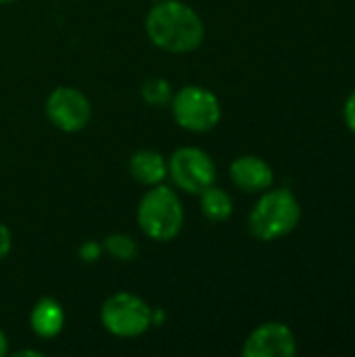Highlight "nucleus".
Wrapping results in <instances>:
<instances>
[{
  "label": "nucleus",
  "instance_id": "f257e3e1",
  "mask_svg": "<svg viewBox=\"0 0 355 357\" xmlns=\"http://www.w3.org/2000/svg\"><path fill=\"white\" fill-rule=\"evenodd\" d=\"M146 33L157 48L182 54L203 44L205 25L188 4L161 0L146 15Z\"/></svg>",
  "mask_w": 355,
  "mask_h": 357
},
{
  "label": "nucleus",
  "instance_id": "f03ea898",
  "mask_svg": "<svg viewBox=\"0 0 355 357\" xmlns=\"http://www.w3.org/2000/svg\"><path fill=\"white\" fill-rule=\"evenodd\" d=\"M301 207L295 195L287 188L266 192L249 215V230L257 241L270 243L287 236L297 228Z\"/></svg>",
  "mask_w": 355,
  "mask_h": 357
},
{
  "label": "nucleus",
  "instance_id": "7ed1b4c3",
  "mask_svg": "<svg viewBox=\"0 0 355 357\" xmlns=\"http://www.w3.org/2000/svg\"><path fill=\"white\" fill-rule=\"evenodd\" d=\"M138 224L153 241H174L184 226V209L178 195L167 186H153L138 205Z\"/></svg>",
  "mask_w": 355,
  "mask_h": 357
},
{
  "label": "nucleus",
  "instance_id": "20e7f679",
  "mask_svg": "<svg viewBox=\"0 0 355 357\" xmlns=\"http://www.w3.org/2000/svg\"><path fill=\"white\" fill-rule=\"evenodd\" d=\"M169 105L178 126L197 134L213 130L222 117L218 96L203 86H184Z\"/></svg>",
  "mask_w": 355,
  "mask_h": 357
},
{
  "label": "nucleus",
  "instance_id": "39448f33",
  "mask_svg": "<svg viewBox=\"0 0 355 357\" xmlns=\"http://www.w3.org/2000/svg\"><path fill=\"white\" fill-rule=\"evenodd\" d=\"M103 326L121 339H134L144 335L153 324L151 307L132 293L111 295L100 307Z\"/></svg>",
  "mask_w": 355,
  "mask_h": 357
},
{
  "label": "nucleus",
  "instance_id": "423d86ee",
  "mask_svg": "<svg viewBox=\"0 0 355 357\" xmlns=\"http://www.w3.org/2000/svg\"><path fill=\"white\" fill-rule=\"evenodd\" d=\"M167 174L178 188L190 195H201L216 182V163L205 151L184 146L169 157Z\"/></svg>",
  "mask_w": 355,
  "mask_h": 357
},
{
  "label": "nucleus",
  "instance_id": "0eeeda50",
  "mask_svg": "<svg viewBox=\"0 0 355 357\" xmlns=\"http://www.w3.org/2000/svg\"><path fill=\"white\" fill-rule=\"evenodd\" d=\"M90 100L71 86H59L46 100V115L54 128L63 132H80L90 121Z\"/></svg>",
  "mask_w": 355,
  "mask_h": 357
},
{
  "label": "nucleus",
  "instance_id": "6e6552de",
  "mask_svg": "<svg viewBox=\"0 0 355 357\" xmlns=\"http://www.w3.org/2000/svg\"><path fill=\"white\" fill-rule=\"evenodd\" d=\"M297 354V341L289 326L266 322L257 326L245 341V357H291Z\"/></svg>",
  "mask_w": 355,
  "mask_h": 357
},
{
  "label": "nucleus",
  "instance_id": "1a4fd4ad",
  "mask_svg": "<svg viewBox=\"0 0 355 357\" xmlns=\"http://www.w3.org/2000/svg\"><path fill=\"white\" fill-rule=\"evenodd\" d=\"M230 178L245 192H262L272 186L274 172L264 159L255 155H245L230 165Z\"/></svg>",
  "mask_w": 355,
  "mask_h": 357
},
{
  "label": "nucleus",
  "instance_id": "9d476101",
  "mask_svg": "<svg viewBox=\"0 0 355 357\" xmlns=\"http://www.w3.org/2000/svg\"><path fill=\"white\" fill-rule=\"evenodd\" d=\"M31 331L42 339H54L65 326V312L61 303L52 297L40 299L29 314Z\"/></svg>",
  "mask_w": 355,
  "mask_h": 357
},
{
  "label": "nucleus",
  "instance_id": "9b49d317",
  "mask_svg": "<svg viewBox=\"0 0 355 357\" xmlns=\"http://www.w3.org/2000/svg\"><path fill=\"white\" fill-rule=\"evenodd\" d=\"M130 174L144 186H157L167 176V161L155 151H138L130 159Z\"/></svg>",
  "mask_w": 355,
  "mask_h": 357
},
{
  "label": "nucleus",
  "instance_id": "f8f14e48",
  "mask_svg": "<svg viewBox=\"0 0 355 357\" xmlns=\"http://www.w3.org/2000/svg\"><path fill=\"white\" fill-rule=\"evenodd\" d=\"M201 211L209 222H226L232 215V199L226 190L209 186L201 192Z\"/></svg>",
  "mask_w": 355,
  "mask_h": 357
},
{
  "label": "nucleus",
  "instance_id": "ddd939ff",
  "mask_svg": "<svg viewBox=\"0 0 355 357\" xmlns=\"http://www.w3.org/2000/svg\"><path fill=\"white\" fill-rule=\"evenodd\" d=\"M142 98L146 105L151 107H157V109H163L172 102L174 94H172V84L163 77H151L142 84V90H140Z\"/></svg>",
  "mask_w": 355,
  "mask_h": 357
},
{
  "label": "nucleus",
  "instance_id": "4468645a",
  "mask_svg": "<svg viewBox=\"0 0 355 357\" xmlns=\"http://www.w3.org/2000/svg\"><path fill=\"white\" fill-rule=\"evenodd\" d=\"M105 249L109 251V255L113 259H119V261H130L138 253V245L134 243V238L130 234H111V236H107Z\"/></svg>",
  "mask_w": 355,
  "mask_h": 357
},
{
  "label": "nucleus",
  "instance_id": "2eb2a0df",
  "mask_svg": "<svg viewBox=\"0 0 355 357\" xmlns=\"http://www.w3.org/2000/svg\"><path fill=\"white\" fill-rule=\"evenodd\" d=\"M10 243H13V238H10L8 228H6L4 224H0V261L8 255V251H10Z\"/></svg>",
  "mask_w": 355,
  "mask_h": 357
},
{
  "label": "nucleus",
  "instance_id": "dca6fc26",
  "mask_svg": "<svg viewBox=\"0 0 355 357\" xmlns=\"http://www.w3.org/2000/svg\"><path fill=\"white\" fill-rule=\"evenodd\" d=\"M345 123L355 134V90L349 94V98L345 102Z\"/></svg>",
  "mask_w": 355,
  "mask_h": 357
},
{
  "label": "nucleus",
  "instance_id": "f3484780",
  "mask_svg": "<svg viewBox=\"0 0 355 357\" xmlns=\"http://www.w3.org/2000/svg\"><path fill=\"white\" fill-rule=\"evenodd\" d=\"M98 253H100V247H98L96 243H86V245L82 247V259L92 261V259L98 257Z\"/></svg>",
  "mask_w": 355,
  "mask_h": 357
},
{
  "label": "nucleus",
  "instance_id": "a211bd4d",
  "mask_svg": "<svg viewBox=\"0 0 355 357\" xmlns=\"http://www.w3.org/2000/svg\"><path fill=\"white\" fill-rule=\"evenodd\" d=\"M17 357H21V356H31V357H42L44 354L42 351H33V349H23V351H17L15 354Z\"/></svg>",
  "mask_w": 355,
  "mask_h": 357
},
{
  "label": "nucleus",
  "instance_id": "6ab92c4d",
  "mask_svg": "<svg viewBox=\"0 0 355 357\" xmlns=\"http://www.w3.org/2000/svg\"><path fill=\"white\" fill-rule=\"evenodd\" d=\"M6 349H8V341H6V337H4V333L0 331V357L6 354Z\"/></svg>",
  "mask_w": 355,
  "mask_h": 357
},
{
  "label": "nucleus",
  "instance_id": "aec40b11",
  "mask_svg": "<svg viewBox=\"0 0 355 357\" xmlns=\"http://www.w3.org/2000/svg\"><path fill=\"white\" fill-rule=\"evenodd\" d=\"M8 2H15V0H0V4H8Z\"/></svg>",
  "mask_w": 355,
  "mask_h": 357
},
{
  "label": "nucleus",
  "instance_id": "412c9836",
  "mask_svg": "<svg viewBox=\"0 0 355 357\" xmlns=\"http://www.w3.org/2000/svg\"><path fill=\"white\" fill-rule=\"evenodd\" d=\"M155 2H161V0H155Z\"/></svg>",
  "mask_w": 355,
  "mask_h": 357
}]
</instances>
